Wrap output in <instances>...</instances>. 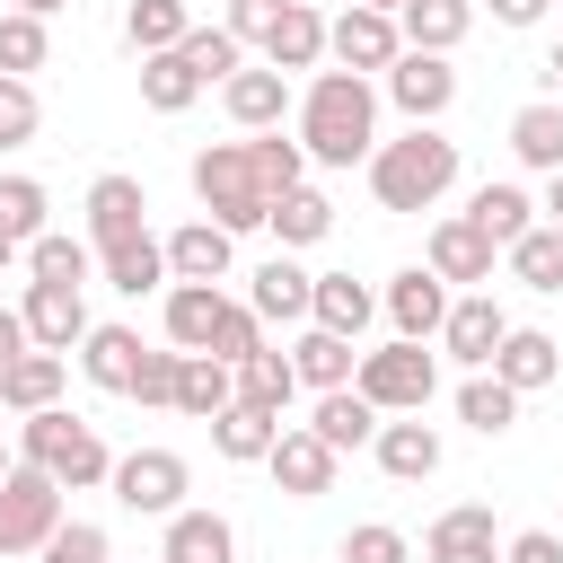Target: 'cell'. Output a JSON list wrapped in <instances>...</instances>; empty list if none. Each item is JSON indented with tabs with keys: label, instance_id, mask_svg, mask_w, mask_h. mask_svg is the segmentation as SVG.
Listing matches in <instances>:
<instances>
[{
	"label": "cell",
	"instance_id": "6da1fadb",
	"mask_svg": "<svg viewBox=\"0 0 563 563\" xmlns=\"http://www.w3.org/2000/svg\"><path fill=\"white\" fill-rule=\"evenodd\" d=\"M299 150L317 167H369L378 150V88L361 70H317L299 97Z\"/></svg>",
	"mask_w": 563,
	"mask_h": 563
},
{
	"label": "cell",
	"instance_id": "7a4b0ae2",
	"mask_svg": "<svg viewBox=\"0 0 563 563\" xmlns=\"http://www.w3.org/2000/svg\"><path fill=\"white\" fill-rule=\"evenodd\" d=\"M449 185H457V141H449L440 123H405L396 141L369 150V194H378V211H431Z\"/></svg>",
	"mask_w": 563,
	"mask_h": 563
},
{
	"label": "cell",
	"instance_id": "3957f363",
	"mask_svg": "<svg viewBox=\"0 0 563 563\" xmlns=\"http://www.w3.org/2000/svg\"><path fill=\"white\" fill-rule=\"evenodd\" d=\"M18 457L26 466H44L62 493H88V484H114V449L97 440V422H79V413H26L18 422Z\"/></svg>",
	"mask_w": 563,
	"mask_h": 563
},
{
	"label": "cell",
	"instance_id": "277c9868",
	"mask_svg": "<svg viewBox=\"0 0 563 563\" xmlns=\"http://www.w3.org/2000/svg\"><path fill=\"white\" fill-rule=\"evenodd\" d=\"M194 202H202V220H220L229 238H246V229L273 220V194H264L246 141H211V150H194Z\"/></svg>",
	"mask_w": 563,
	"mask_h": 563
},
{
	"label": "cell",
	"instance_id": "5b68a950",
	"mask_svg": "<svg viewBox=\"0 0 563 563\" xmlns=\"http://www.w3.org/2000/svg\"><path fill=\"white\" fill-rule=\"evenodd\" d=\"M378 413H422L431 396H440V361L422 352V343H378V352H361V378H352Z\"/></svg>",
	"mask_w": 563,
	"mask_h": 563
},
{
	"label": "cell",
	"instance_id": "8992f818",
	"mask_svg": "<svg viewBox=\"0 0 563 563\" xmlns=\"http://www.w3.org/2000/svg\"><path fill=\"white\" fill-rule=\"evenodd\" d=\"M53 528H62V484L18 457L9 484H0V554H44Z\"/></svg>",
	"mask_w": 563,
	"mask_h": 563
},
{
	"label": "cell",
	"instance_id": "52a82bcc",
	"mask_svg": "<svg viewBox=\"0 0 563 563\" xmlns=\"http://www.w3.org/2000/svg\"><path fill=\"white\" fill-rule=\"evenodd\" d=\"M185 493H194V466H185L176 449H132V457H114V501H123V510H141V519H176Z\"/></svg>",
	"mask_w": 563,
	"mask_h": 563
},
{
	"label": "cell",
	"instance_id": "ba28073f",
	"mask_svg": "<svg viewBox=\"0 0 563 563\" xmlns=\"http://www.w3.org/2000/svg\"><path fill=\"white\" fill-rule=\"evenodd\" d=\"M325 53H334V70H396V53H405V26L396 18H378V9H343V18H325Z\"/></svg>",
	"mask_w": 563,
	"mask_h": 563
},
{
	"label": "cell",
	"instance_id": "9c48e42d",
	"mask_svg": "<svg viewBox=\"0 0 563 563\" xmlns=\"http://www.w3.org/2000/svg\"><path fill=\"white\" fill-rule=\"evenodd\" d=\"M387 97H396L405 123H440V114L457 106V70H449V53H396Z\"/></svg>",
	"mask_w": 563,
	"mask_h": 563
},
{
	"label": "cell",
	"instance_id": "30bf717a",
	"mask_svg": "<svg viewBox=\"0 0 563 563\" xmlns=\"http://www.w3.org/2000/svg\"><path fill=\"white\" fill-rule=\"evenodd\" d=\"M378 308H387V325H396L405 343H431V334L449 325V282H440L431 264H405V273L378 290Z\"/></svg>",
	"mask_w": 563,
	"mask_h": 563
},
{
	"label": "cell",
	"instance_id": "8fae6325",
	"mask_svg": "<svg viewBox=\"0 0 563 563\" xmlns=\"http://www.w3.org/2000/svg\"><path fill=\"white\" fill-rule=\"evenodd\" d=\"M422 264L449 282V290H484L493 282V238L457 211V220H431V246H422Z\"/></svg>",
	"mask_w": 563,
	"mask_h": 563
},
{
	"label": "cell",
	"instance_id": "7c38bea8",
	"mask_svg": "<svg viewBox=\"0 0 563 563\" xmlns=\"http://www.w3.org/2000/svg\"><path fill=\"white\" fill-rule=\"evenodd\" d=\"M18 317H26L35 352H62V361H70V343H88V299H79L70 282H26Z\"/></svg>",
	"mask_w": 563,
	"mask_h": 563
},
{
	"label": "cell",
	"instance_id": "4fadbf2b",
	"mask_svg": "<svg viewBox=\"0 0 563 563\" xmlns=\"http://www.w3.org/2000/svg\"><path fill=\"white\" fill-rule=\"evenodd\" d=\"M501 334H510V317H501V299H493V290H457V299H449V325H440L449 361H466V369H493Z\"/></svg>",
	"mask_w": 563,
	"mask_h": 563
},
{
	"label": "cell",
	"instance_id": "5bb4252c",
	"mask_svg": "<svg viewBox=\"0 0 563 563\" xmlns=\"http://www.w3.org/2000/svg\"><path fill=\"white\" fill-rule=\"evenodd\" d=\"M264 466H273V484H282L290 501H317V493H334V466H343V457H334L308 422H282V440H273Z\"/></svg>",
	"mask_w": 563,
	"mask_h": 563
},
{
	"label": "cell",
	"instance_id": "9a60e30c",
	"mask_svg": "<svg viewBox=\"0 0 563 563\" xmlns=\"http://www.w3.org/2000/svg\"><path fill=\"white\" fill-rule=\"evenodd\" d=\"M220 106H229L238 132H282V114H290V79H282L273 62H246V70L220 79Z\"/></svg>",
	"mask_w": 563,
	"mask_h": 563
},
{
	"label": "cell",
	"instance_id": "2e32d148",
	"mask_svg": "<svg viewBox=\"0 0 563 563\" xmlns=\"http://www.w3.org/2000/svg\"><path fill=\"white\" fill-rule=\"evenodd\" d=\"M246 308H255L264 325H308V317H317V273H299L290 255H264L255 282H246Z\"/></svg>",
	"mask_w": 563,
	"mask_h": 563
},
{
	"label": "cell",
	"instance_id": "e0dca14e",
	"mask_svg": "<svg viewBox=\"0 0 563 563\" xmlns=\"http://www.w3.org/2000/svg\"><path fill=\"white\" fill-rule=\"evenodd\" d=\"M123 238H150V194H141V176H97L88 185V246H123Z\"/></svg>",
	"mask_w": 563,
	"mask_h": 563
},
{
	"label": "cell",
	"instance_id": "ac0fdd59",
	"mask_svg": "<svg viewBox=\"0 0 563 563\" xmlns=\"http://www.w3.org/2000/svg\"><path fill=\"white\" fill-rule=\"evenodd\" d=\"M369 457H378V475H396V484H431V475H440V431H431L422 413H396V422H378Z\"/></svg>",
	"mask_w": 563,
	"mask_h": 563
},
{
	"label": "cell",
	"instance_id": "d6986e66",
	"mask_svg": "<svg viewBox=\"0 0 563 563\" xmlns=\"http://www.w3.org/2000/svg\"><path fill=\"white\" fill-rule=\"evenodd\" d=\"M422 563H501V537H493V510L484 501H457L431 519L422 537Z\"/></svg>",
	"mask_w": 563,
	"mask_h": 563
},
{
	"label": "cell",
	"instance_id": "ffe728a7",
	"mask_svg": "<svg viewBox=\"0 0 563 563\" xmlns=\"http://www.w3.org/2000/svg\"><path fill=\"white\" fill-rule=\"evenodd\" d=\"M220 317H229V290L220 282H167V343L176 352H211Z\"/></svg>",
	"mask_w": 563,
	"mask_h": 563
},
{
	"label": "cell",
	"instance_id": "44dd1931",
	"mask_svg": "<svg viewBox=\"0 0 563 563\" xmlns=\"http://www.w3.org/2000/svg\"><path fill=\"white\" fill-rule=\"evenodd\" d=\"M554 369H563V343H554L545 325H510V334H501V352H493V378H501V387H519V396L554 387Z\"/></svg>",
	"mask_w": 563,
	"mask_h": 563
},
{
	"label": "cell",
	"instance_id": "7402d4cb",
	"mask_svg": "<svg viewBox=\"0 0 563 563\" xmlns=\"http://www.w3.org/2000/svg\"><path fill=\"white\" fill-rule=\"evenodd\" d=\"M62 378H70V361L62 352H18L9 369H0V413H53L62 405Z\"/></svg>",
	"mask_w": 563,
	"mask_h": 563
},
{
	"label": "cell",
	"instance_id": "603a6c76",
	"mask_svg": "<svg viewBox=\"0 0 563 563\" xmlns=\"http://www.w3.org/2000/svg\"><path fill=\"white\" fill-rule=\"evenodd\" d=\"M229 264H238V238H229L220 220H185V229L167 238V273H176V282H229Z\"/></svg>",
	"mask_w": 563,
	"mask_h": 563
},
{
	"label": "cell",
	"instance_id": "cb8c5ba5",
	"mask_svg": "<svg viewBox=\"0 0 563 563\" xmlns=\"http://www.w3.org/2000/svg\"><path fill=\"white\" fill-rule=\"evenodd\" d=\"M158 563H238V528L220 519V510H176L167 519V545H158Z\"/></svg>",
	"mask_w": 563,
	"mask_h": 563
},
{
	"label": "cell",
	"instance_id": "d4e9b609",
	"mask_svg": "<svg viewBox=\"0 0 563 563\" xmlns=\"http://www.w3.org/2000/svg\"><path fill=\"white\" fill-rule=\"evenodd\" d=\"M141 334L132 325H88V343H79V369H88V387H106V396H132V369H141Z\"/></svg>",
	"mask_w": 563,
	"mask_h": 563
},
{
	"label": "cell",
	"instance_id": "484cf974",
	"mask_svg": "<svg viewBox=\"0 0 563 563\" xmlns=\"http://www.w3.org/2000/svg\"><path fill=\"white\" fill-rule=\"evenodd\" d=\"M290 369H299V387H317V396H334V387H352V378H361V343H343V334H325V325H308V334L290 343Z\"/></svg>",
	"mask_w": 563,
	"mask_h": 563
},
{
	"label": "cell",
	"instance_id": "4316f807",
	"mask_svg": "<svg viewBox=\"0 0 563 563\" xmlns=\"http://www.w3.org/2000/svg\"><path fill=\"white\" fill-rule=\"evenodd\" d=\"M378 422H387V413H378L361 387H334V396H317V413H308V431H317L334 457H343V449H369V440H378Z\"/></svg>",
	"mask_w": 563,
	"mask_h": 563
},
{
	"label": "cell",
	"instance_id": "83f0119b",
	"mask_svg": "<svg viewBox=\"0 0 563 563\" xmlns=\"http://www.w3.org/2000/svg\"><path fill=\"white\" fill-rule=\"evenodd\" d=\"M396 26H405V53H457L475 26V0H405Z\"/></svg>",
	"mask_w": 563,
	"mask_h": 563
},
{
	"label": "cell",
	"instance_id": "f1b7e54d",
	"mask_svg": "<svg viewBox=\"0 0 563 563\" xmlns=\"http://www.w3.org/2000/svg\"><path fill=\"white\" fill-rule=\"evenodd\" d=\"M97 273H106L123 299H150L158 282H176V273H167V238H123V246H97Z\"/></svg>",
	"mask_w": 563,
	"mask_h": 563
},
{
	"label": "cell",
	"instance_id": "f546056e",
	"mask_svg": "<svg viewBox=\"0 0 563 563\" xmlns=\"http://www.w3.org/2000/svg\"><path fill=\"white\" fill-rule=\"evenodd\" d=\"M369 317H378V290H369V282H352V273H317V317H308V325H325V334L361 343V334H369Z\"/></svg>",
	"mask_w": 563,
	"mask_h": 563
},
{
	"label": "cell",
	"instance_id": "4dcf8cb0",
	"mask_svg": "<svg viewBox=\"0 0 563 563\" xmlns=\"http://www.w3.org/2000/svg\"><path fill=\"white\" fill-rule=\"evenodd\" d=\"M273 440H282V413H264V405H229V413H211V449H220L229 466H264Z\"/></svg>",
	"mask_w": 563,
	"mask_h": 563
},
{
	"label": "cell",
	"instance_id": "1f68e13d",
	"mask_svg": "<svg viewBox=\"0 0 563 563\" xmlns=\"http://www.w3.org/2000/svg\"><path fill=\"white\" fill-rule=\"evenodd\" d=\"M510 158H519V167H537V176H554V167H563V97H537V106H519V114H510Z\"/></svg>",
	"mask_w": 563,
	"mask_h": 563
},
{
	"label": "cell",
	"instance_id": "d6a6232c",
	"mask_svg": "<svg viewBox=\"0 0 563 563\" xmlns=\"http://www.w3.org/2000/svg\"><path fill=\"white\" fill-rule=\"evenodd\" d=\"M264 62H273L282 79H290V70H317V62H325V18H317L308 0H290V9H282V26L264 35Z\"/></svg>",
	"mask_w": 563,
	"mask_h": 563
},
{
	"label": "cell",
	"instance_id": "836d02e7",
	"mask_svg": "<svg viewBox=\"0 0 563 563\" xmlns=\"http://www.w3.org/2000/svg\"><path fill=\"white\" fill-rule=\"evenodd\" d=\"M466 220L510 255L528 229H537V202H528V185H475V202H466Z\"/></svg>",
	"mask_w": 563,
	"mask_h": 563
},
{
	"label": "cell",
	"instance_id": "e575fe53",
	"mask_svg": "<svg viewBox=\"0 0 563 563\" xmlns=\"http://www.w3.org/2000/svg\"><path fill=\"white\" fill-rule=\"evenodd\" d=\"M229 405H238V369L211 361V352H185V369H176V413L211 422V413H229Z\"/></svg>",
	"mask_w": 563,
	"mask_h": 563
},
{
	"label": "cell",
	"instance_id": "d590c367",
	"mask_svg": "<svg viewBox=\"0 0 563 563\" xmlns=\"http://www.w3.org/2000/svg\"><path fill=\"white\" fill-rule=\"evenodd\" d=\"M185 35H194V9H185V0H132V9H123V44H132L141 62H150V53H176Z\"/></svg>",
	"mask_w": 563,
	"mask_h": 563
},
{
	"label": "cell",
	"instance_id": "8d00e7d4",
	"mask_svg": "<svg viewBox=\"0 0 563 563\" xmlns=\"http://www.w3.org/2000/svg\"><path fill=\"white\" fill-rule=\"evenodd\" d=\"M457 422H466L475 440H501V431L519 422V387H501L493 369H475V378L457 387Z\"/></svg>",
	"mask_w": 563,
	"mask_h": 563
},
{
	"label": "cell",
	"instance_id": "74e56055",
	"mask_svg": "<svg viewBox=\"0 0 563 563\" xmlns=\"http://www.w3.org/2000/svg\"><path fill=\"white\" fill-rule=\"evenodd\" d=\"M194 97H202V70H194L185 53H150V62H141V106H150V114H185Z\"/></svg>",
	"mask_w": 563,
	"mask_h": 563
},
{
	"label": "cell",
	"instance_id": "f35d334b",
	"mask_svg": "<svg viewBox=\"0 0 563 563\" xmlns=\"http://www.w3.org/2000/svg\"><path fill=\"white\" fill-rule=\"evenodd\" d=\"M264 229L282 238V255H290V246H317V238L334 229V202H325L317 185H290V194L273 202V220H264Z\"/></svg>",
	"mask_w": 563,
	"mask_h": 563
},
{
	"label": "cell",
	"instance_id": "ab89813d",
	"mask_svg": "<svg viewBox=\"0 0 563 563\" xmlns=\"http://www.w3.org/2000/svg\"><path fill=\"white\" fill-rule=\"evenodd\" d=\"M26 273H35V282H70V290H88V273H97V246H88V238H62V229H44V238L26 246Z\"/></svg>",
	"mask_w": 563,
	"mask_h": 563
},
{
	"label": "cell",
	"instance_id": "60d3db41",
	"mask_svg": "<svg viewBox=\"0 0 563 563\" xmlns=\"http://www.w3.org/2000/svg\"><path fill=\"white\" fill-rule=\"evenodd\" d=\"M290 396H299V369H290V352H273V343H264V352L238 369V405H264V413H282Z\"/></svg>",
	"mask_w": 563,
	"mask_h": 563
},
{
	"label": "cell",
	"instance_id": "b9f144b4",
	"mask_svg": "<svg viewBox=\"0 0 563 563\" xmlns=\"http://www.w3.org/2000/svg\"><path fill=\"white\" fill-rule=\"evenodd\" d=\"M510 273H519L528 290H545V299H554V290H563V229H554V220H537V229L510 246Z\"/></svg>",
	"mask_w": 563,
	"mask_h": 563
},
{
	"label": "cell",
	"instance_id": "7bdbcfd3",
	"mask_svg": "<svg viewBox=\"0 0 563 563\" xmlns=\"http://www.w3.org/2000/svg\"><path fill=\"white\" fill-rule=\"evenodd\" d=\"M246 158H255V176H264V194H273V202H282L290 185H308V150H299V141H282V132H255V141H246Z\"/></svg>",
	"mask_w": 563,
	"mask_h": 563
},
{
	"label": "cell",
	"instance_id": "ee69618b",
	"mask_svg": "<svg viewBox=\"0 0 563 563\" xmlns=\"http://www.w3.org/2000/svg\"><path fill=\"white\" fill-rule=\"evenodd\" d=\"M44 53H53V35H44V18H26V9H9V18H0V79H26V70H44Z\"/></svg>",
	"mask_w": 563,
	"mask_h": 563
},
{
	"label": "cell",
	"instance_id": "f6af8a7d",
	"mask_svg": "<svg viewBox=\"0 0 563 563\" xmlns=\"http://www.w3.org/2000/svg\"><path fill=\"white\" fill-rule=\"evenodd\" d=\"M44 211H53V194H44L35 176H0V229H9L18 246L44 238Z\"/></svg>",
	"mask_w": 563,
	"mask_h": 563
},
{
	"label": "cell",
	"instance_id": "bcb514c9",
	"mask_svg": "<svg viewBox=\"0 0 563 563\" xmlns=\"http://www.w3.org/2000/svg\"><path fill=\"white\" fill-rule=\"evenodd\" d=\"M176 53H185V62L202 70V88H211V79H229V70H246V44H238L229 26H194V35L176 44Z\"/></svg>",
	"mask_w": 563,
	"mask_h": 563
},
{
	"label": "cell",
	"instance_id": "7dc6e473",
	"mask_svg": "<svg viewBox=\"0 0 563 563\" xmlns=\"http://www.w3.org/2000/svg\"><path fill=\"white\" fill-rule=\"evenodd\" d=\"M264 352V317L246 308V299H229V317H220V334H211V361H229V369H246Z\"/></svg>",
	"mask_w": 563,
	"mask_h": 563
},
{
	"label": "cell",
	"instance_id": "c3c4849f",
	"mask_svg": "<svg viewBox=\"0 0 563 563\" xmlns=\"http://www.w3.org/2000/svg\"><path fill=\"white\" fill-rule=\"evenodd\" d=\"M343 563H413V537L387 528V519H361V528L343 537Z\"/></svg>",
	"mask_w": 563,
	"mask_h": 563
},
{
	"label": "cell",
	"instance_id": "681fc988",
	"mask_svg": "<svg viewBox=\"0 0 563 563\" xmlns=\"http://www.w3.org/2000/svg\"><path fill=\"white\" fill-rule=\"evenodd\" d=\"M35 123H44L35 79H0V150H26V141H35Z\"/></svg>",
	"mask_w": 563,
	"mask_h": 563
},
{
	"label": "cell",
	"instance_id": "f907efd6",
	"mask_svg": "<svg viewBox=\"0 0 563 563\" xmlns=\"http://www.w3.org/2000/svg\"><path fill=\"white\" fill-rule=\"evenodd\" d=\"M35 563H106V528H97V519H62Z\"/></svg>",
	"mask_w": 563,
	"mask_h": 563
},
{
	"label": "cell",
	"instance_id": "816d5d0a",
	"mask_svg": "<svg viewBox=\"0 0 563 563\" xmlns=\"http://www.w3.org/2000/svg\"><path fill=\"white\" fill-rule=\"evenodd\" d=\"M176 369H185V352H141L132 396H141V405H176Z\"/></svg>",
	"mask_w": 563,
	"mask_h": 563
},
{
	"label": "cell",
	"instance_id": "f5cc1de1",
	"mask_svg": "<svg viewBox=\"0 0 563 563\" xmlns=\"http://www.w3.org/2000/svg\"><path fill=\"white\" fill-rule=\"evenodd\" d=\"M282 9H290V0H229V18H220V26H229L238 44H264V35L282 26Z\"/></svg>",
	"mask_w": 563,
	"mask_h": 563
},
{
	"label": "cell",
	"instance_id": "db71d44e",
	"mask_svg": "<svg viewBox=\"0 0 563 563\" xmlns=\"http://www.w3.org/2000/svg\"><path fill=\"white\" fill-rule=\"evenodd\" d=\"M501 563H563V537H554V528H519V537L501 545Z\"/></svg>",
	"mask_w": 563,
	"mask_h": 563
},
{
	"label": "cell",
	"instance_id": "11a10c76",
	"mask_svg": "<svg viewBox=\"0 0 563 563\" xmlns=\"http://www.w3.org/2000/svg\"><path fill=\"white\" fill-rule=\"evenodd\" d=\"M18 352H35V334H26V317H18V308H0V369H9Z\"/></svg>",
	"mask_w": 563,
	"mask_h": 563
},
{
	"label": "cell",
	"instance_id": "9f6ffc18",
	"mask_svg": "<svg viewBox=\"0 0 563 563\" xmlns=\"http://www.w3.org/2000/svg\"><path fill=\"white\" fill-rule=\"evenodd\" d=\"M545 9H554V0H493V18H501V26H537Z\"/></svg>",
	"mask_w": 563,
	"mask_h": 563
},
{
	"label": "cell",
	"instance_id": "6f0895ef",
	"mask_svg": "<svg viewBox=\"0 0 563 563\" xmlns=\"http://www.w3.org/2000/svg\"><path fill=\"white\" fill-rule=\"evenodd\" d=\"M545 220H554V229H563V167H554V176H545Z\"/></svg>",
	"mask_w": 563,
	"mask_h": 563
},
{
	"label": "cell",
	"instance_id": "680465c9",
	"mask_svg": "<svg viewBox=\"0 0 563 563\" xmlns=\"http://www.w3.org/2000/svg\"><path fill=\"white\" fill-rule=\"evenodd\" d=\"M18 255H26V246H18V238H9V229H0V273H9V264H18Z\"/></svg>",
	"mask_w": 563,
	"mask_h": 563
},
{
	"label": "cell",
	"instance_id": "91938a15",
	"mask_svg": "<svg viewBox=\"0 0 563 563\" xmlns=\"http://www.w3.org/2000/svg\"><path fill=\"white\" fill-rule=\"evenodd\" d=\"M18 9H26V18H53V9H70V0H18Z\"/></svg>",
	"mask_w": 563,
	"mask_h": 563
},
{
	"label": "cell",
	"instance_id": "94428289",
	"mask_svg": "<svg viewBox=\"0 0 563 563\" xmlns=\"http://www.w3.org/2000/svg\"><path fill=\"white\" fill-rule=\"evenodd\" d=\"M545 79H554V88H563V44H554V53H545Z\"/></svg>",
	"mask_w": 563,
	"mask_h": 563
},
{
	"label": "cell",
	"instance_id": "6125c7cd",
	"mask_svg": "<svg viewBox=\"0 0 563 563\" xmlns=\"http://www.w3.org/2000/svg\"><path fill=\"white\" fill-rule=\"evenodd\" d=\"M352 9H378V18H396V9H405V0H352Z\"/></svg>",
	"mask_w": 563,
	"mask_h": 563
},
{
	"label": "cell",
	"instance_id": "be15d7a7",
	"mask_svg": "<svg viewBox=\"0 0 563 563\" xmlns=\"http://www.w3.org/2000/svg\"><path fill=\"white\" fill-rule=\"evenodd\" d=\"M9 466H18V457H9V449H0V484H9Z\"/></svg>",
	"mask_w": 563,
	"mask_h": 563
}]
</instances>
